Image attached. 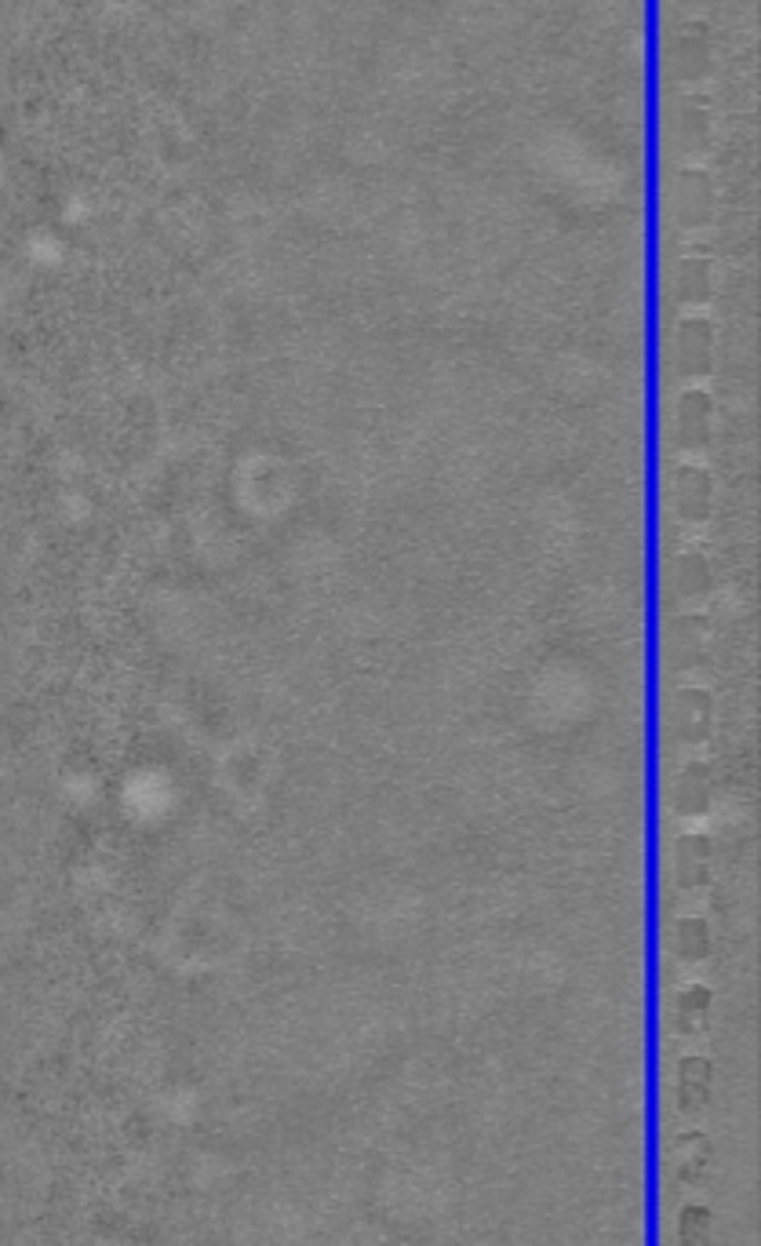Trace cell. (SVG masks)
I'll use <instances>...</instances> for the list:
<instances>
[{"instance_id": "obj_1", "label": "cell", "mask_w": 761, "mask_h": 1246, "mask_svg": "<svg viewBox=\"0 0 761 1246\" xmlns=\"http://www.w3.org/2000/svg\"><path fill=\"white\" fill-rule=\"evenodd\" d=\"M670 1166L678 1185H703L714 1166V1144L703 1130H689L670 1144Z\"/></svg>"}, {"instance_id": "obj_2", "label": "cell", "mask_w": 761, "mask_h": 1246, "mask_svg": "<svg viewBox=\"0 0 761 1246\" xmlns=\"http://www.w3.org/2000/svg\"><path fill=\"white\" fill-rule=\"evenodd\" d=\"M674 1097L678 1108L685 1115H696L711 1105L714 1097V1064L707 1057H685L678 1064V1079H674Z\"/></svg>"}, {"instance_id": "obj_3", "label": "cell", "mask_w": 761, "mask_h": 1246, "mask_svg": "<svg viewBox=\"0 0 761 1246\" xmlns=\"http://www.w3.org/2000/svg\"><path fill=\"white\" fill-rule=\"evenodd\" d=\"M667 726L685 744H696L711 726V700L703 693H692V689L678 693L674 704H670V711H667Z\"/></svg>"}, {"instance_id": "obj_4", "label": "cell", "mask_w": 761, "mask_h": 1246, "mask_svg": "<svg viewBox=\"0 0 761 1246\" xmlns=\"http://www.w3.org/2000/svg\"><path fill=\"white\" fill-rule=\"evenodd\" d=\"M711 434V398L700 390H689L678 401V438L685 449H700Z\"/></svg>"}, {"instance_id": "obj_5", "label": "cell", "mask_w": 761, "mask_h": 1246, "mask_svg": "<svg viewBox=\"0 0 761 1246\" xmlns=\"http://www.w3.org/2000/svg\"><path fill=\"white\" fill-rule=\"evenodd\" d=\"M707 503H711V482H707V471H696V467H685L674 478V507L678 514L685 518H703L707 514Z\"/></svg>"}, {"instance_id": "obj_6", "label": "cell", "mask_w": 761, "mask_h": 1246, "mask_svg": "<svg viewBox=\"0 0 761 1246\" xmlns=\"http://www.w3.org/2000/svg\"><path fill=\"white\" fill-rule=\"evenodd\" d=\"M711 1003H714V995H711V988H703V984H692V988L681 992L678 999H674L678 1032H685V1035L700 1032V1028L707 1024V1017H711Z\"/></svg>"}, {"instance_id": "obj_7", "label": "cell", "mask_w": 761, "mask_h": 1246, "mask_svg": "<svg viewBox=\"0 0 761 1246\" xmlns=\"http://www.w3.org/2000/svg\"><path fill=\"white\" fill-rule=\"evenodd\" d=\"M678 1246H714V1214L711 1207L689 1203L678 1214Z\"/></svg>"}, {"instance_id": "obj_8", "label": "cell", "mask_w": 761, "mask_h": 1246, "mask_svg": "<svg viewBox=\"0 0 761 1246\" xmlns=\"http://www.w3.org/2000/svg\"><path fill=\"white\" fill-rule=\"evenodd\" d=\"M674 951L678 959L685 962H700L711 955V930L703 919H681L674 926Z\"/></svg>"}, {"instance_id": "obj_9", "label": "cell", "mask_w": 761, "mask_h": 1246, "mask_svg": "<svg viewBox=\"0 0 761 1246\" xmlns=\"http://www.w3.org/2000/svg\"><path fill=\"white\" fill-rule=\"evenodd\" d=\"M711 857V846L703 842V838H685V842L678 846V875L685 879V886H692L700 875H703V864H707Z\"/></svg>"}, {"instance_id": "obj_10", "label": "cell", "mask_w": 761, "mask_h": 1246, "mask_svg": "<svg viewBox=\"0 0 761 1246\" xmlns=\"http://www.w3.org/2000/svg\"><path fill=\"white\" fill-rule=\"evenodd\" d=\"M678 798H681V809H689V813H696V809L707 806V784H700V773L681 777Z\"/></svg>"}]
</instances>
